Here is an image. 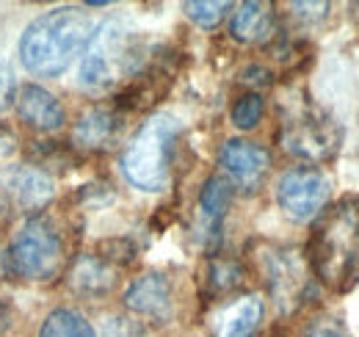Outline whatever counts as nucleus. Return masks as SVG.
Returning a JSON list of instances; mask_svg holds the SVG:
<instances>
[{"mask_svg": "<svg viewBox=\"0 0 359 337\" xmlns=\"http://www.w3.org/2000/svg\"><path fill=\"white\" fill-rule=\"evenodd\" d=\"M307 263L332 291L346 293L359 282V194L343 197L320 213L313 230Z\"/></svg>", "mask_w": 359, "mask_h": 337, "instance_id": "nucleus-1", "label": "nucleus"}, {"mask_svg": "<svg viewBox=\"0 0 359 337\" xmlns=\"http://www.w3.org/2000/svg\"><path fill=\"white\" fill-rule=\"evenodd\" d=\"M91 34L94 25L83 8H53L25 28L20 39V58L28 72L39 78H55L86 50Z\"/></svg>", "mask_w": 359, "mask_h": 337, "instance_id": "nucleus-2", "label": "nucleus"}, {"mask_svg": "<svg viewBox=\"0 0 359 337\" xmlns=\"http://www.w3.org/2000/svg\"><path fill=\"white\" fill-rule=\"evenodd\" d=\"M144 67V44L122 20L102 22L86 44L78 81L86 91H111L114 86L133 78Z\"/></svg>", "mask_w": 359, "mask_h": 337, "instance_id": "nucleus-3", "label": "nucleus"}, {"mask_svg": "<svg viewBox=\"0 0 359 337\" xmlns=\"http://www.w3.org/2000/svg\"><path fill=\"white\" fill-rule=\"evenodd\" d=\"M177 138L180 122L175 117H169V114L149 117L128 141L122 161H119L128 183L141 188V191H149V194L163 191L172 180Z\"/></svg>", "mask_w": 359, "mask_h": 337, "instance_id": "nucleus-4", "label": "nucleus"}, {"mask_svg": "<svg viewBox=\"0 0 359 337\" xmlns=\"http://www.w3.org/2000/svg\"><path fill=\"white\" fill-rule=\"evenodd\" d=\"M279 144L287 155L320 164L340 147V127L304 91H293L279 105Z\"/></svg>", "mask_w": 359, "mask_h": 337, "instance_id": "nucleus-5", "label": "nucleus"}, {"mask_svg": "<svg viewBox=\"0 0 359 337\" xmlns=\"http://www.w3.org/2000/svg\"><path fill=\"white\" fill-rule=\"evenodd\" d=\"M64 260V238L45 216L28 218L8 244V268L22 279L47 282L61 274Z\"/></svg>", "mask_w": 359, "mask_h": 337, "instance_id": "nucleus-6", "label": "nucleus"}, {"mask_svg": "<svg viewBox=\"0 0 359 337\" xmlns=\"http://www.w3.org/2000/svg\"><path fill=\"white\" fill-rule=\"evenodd\" d=\"M260 274L269 285V293L282 315L296 312L313 285V268L307 263V254L296 252L290 246H263L257 254Z\"/></svg>", "mask_w": 359, "mask_h": 337, "instance_id": "nucleus-7", "label": "nucleus"}, {"mask_svg": "<svg viewBox=\"0 0 359 337\" xmlns=\"http://www.w3.org/2000/svg\"><path fill=\"white\" fill-rule=\"evenodd\" d=\"M332 199V180L315 166L287 168L276 180V202L293 221H313Z\"/></svg>", "mask_w": 359, "mask_h": 337, "instance_id": "nucleus-8", "label": "nucleus"}, {"mask_svg": "<svg viewBox=\"0 0 359 337\" xmlns=\"http://www.w3.org/2000/svg\"><path fill=\"white\" fill-rule=\"evenodd\" d=\"M219 164L232 177L235 185L255 191L266 180L271 168V152L263 144L246 141V138H229L219 150Z\"/></svg>", "mask_w": 359, "mask_h": 337, "instance_id": "nucleus-9", "label": "nucleus"}, {"mask_svg": "<svg viewBox=\"0 0 359 337\" xmlns=\"http://www.w3.org/2000/svg\"><path fill=\"white\" fill-rule=\"evenodd\" d=\"M125 307L135 315H144V318L158 321V324L172 321V315H175L172 279L161 271H149V274L133 279L125 291Z\"/></svg>", "mask_w": 359, "mask_h": 337, "instance_id": "nucleus-10", "label": "nucleus"}, {"mask_svg": "<svg viewBox=\"0 0 359 337\" xmlns=\"http://www.w3.org/2000/svg\"><path fill=\"white\" fill-rule=\"evenodd\" d=\"M266 315V304L257 293L238 296L216 307L210 315V329L213 337H252Z\"/></svg>", "mask_w": 359, "mask_h": 337, "instance_id": "nucleus-11", "label": "nucleus"}, {"mask_svg": "<svg viewBox=\"0 0 359 337\" xmlns=\"http://www.w3.org/2000/svg\"><path fill=\"white\" fill-rule=\"evenodd\" d=\"M119 282V268L105 254H81L69 268V288L86 298H102Z\"/></svg>", "mask_w": 359, "mask_h": 337, "instance_id": "nucleus-12", "label": "nucleus"}, {"mask_svg": "<svg viewBox=\"0 0 359 337\" xmlns=\"http://www.w3.org/2000/svg\"><path fill=\"white\" fill-rule=\"evenodd\" d=\"M17 114L22 117L25 125H31L34 130H42V133H53L67 122V114H64V105L58 103V97L36 84H25L20 88Z\"/></svg>", "mask_w": 359, "mask_h": 337, "instance_id": "nucleus-13", "label": "nucleus"}, {"mask_svg": "<svg viewBox=\"0 0 359 337\" xmlns=\"http://www.w3.org/2000/svg\"><path fill=\"white\" fill-rule=\"evenodd\" d=\"M125 127V117L116 108H89L72 130V138L81 150H108Z\"/></svg>", "mask_w": 359, "mask_h": 337, "instance_id": "nucleus-14", "label": "nucleus"}, {"mask_svg": "<svg viewBox=\"0 0 359 337\" xmlns=\"http://www.w3.org/2000/svg\"><path fill=\"white\" fill-rule=\"evenodd\" d=\"M229 34L232 39L243 44L263 42L273 34V11L271 3L260 0H246L241 6H235L232 20H229Z\"/></svg>", "mask_w": 359, "mask_h": 337, "instance_id": "nucleus-15", "label": "nucleus"}, {"mask_svg": "<svg viewBox=\"0 0 359 337\" xmlns=\"http://www.w3.org/2000/svg\"><path fill=\"white\" fill-rule=\"evenodd\" d=\"M232 197H235V191L226 177L213 174L205 180V185L199 191V218H202L208 235H216L222 230V221L232 205Z\"/></svg>", "mask_w": 359, "mask_h": 337, "instance_id": "nucleus-16", "label": "nucleus"}, {"mask_svg": "<svg viewBox=\"0 0 359 337\" xmlns=\"http://www.w3.org/2000/svg\"><path fill=\"white\" fill-rule=\"evenodd\" d=\"M11 185H14V194H17L20 205L28 208V211L45 208L47 202L53 199V194H55L53 180L47 177L42 168H34V166L20 168L14 174V180H11Z\"/></svg>", "mask_w": 359, "mask_h": 337, "instance_id": "nucleus-17", "label": "nucleus"}, {"mask_svg": "<svg viewBox=\"0 0 359 337\" xmlns=\"http://www.w3.org/2000/svg\"><path fill=\"white\" fill-rule=\"evenodd\" d=\"M243 277H246V271H243L241 260L213 257V260H208V268H205V288L210 296H224L235 291L243 282Z\"/></svg>", "mask_w": 359, "mask_h": 337, "instance_id": "nucleus-18", "label": "nucleus"}, {"mask_svg": "<svg viewBox=\"0 0 359 337\" xmlns=\"http://www.w3.org/2000/svg\"><path fill=\"white\" fill-rule=\"evenodd\" d=\"M39 337H97V335H94L91 324L78 310L58 307V310H53L45 318Z\"/></svg>", "mask_w": 359, "mask_h": 337, "instance_id": "nucleus-19", "label": "nucleus"}, {"mask_svg": "<svg viewBox=\"0 0 359 337\" xmlns=\"http://www.w3.org/2000/svg\"><path fill=\"white\" fill-rule=\"evenodd\" d=\"M182 8H185V14H188L199 28L213 31V28H219V22L226 17V11L232 8V3H226V0H191V3H185Z\"/></svg>", "mask_w": 359, "mask_h": 337, "instance_id": "nucleus-20", "label": "nucleus"}, {"mask_svg": "<svg viewBox=\"0 0 359 337\" xmlns=\"http://www.w3.org/2000/svg\"><path fill=\"white\" fill-rule=\"evenodd\" d=\"M263 111H266V100H263V94L249 91V94H243V97L235 100L229 117H232V125L235 127H241V130H252V127L260 125Z\"/></svg>", "mask_w": 359, "mask_h": 337, "instance_id": "nucleus-21", "label": "nucleus"}, {"mask_svg": "<svg viewBox=\"0 0 359 337\" xmlns=\"http://www.w3.org/2000/svg\"><path fill=\"white\" fill-rule=\"evenodd\" d=\"M302 337H348V332L337 318L323 315V318H313Z\"/></svg>", "mask_w": 359, "mask_h": 337, "instance_id": "nucleus-22", "label": "nucleus"}, {"mask_svg": "<svg viewBox=\"0 0 359 337\" xmlns=\"http://www.w3.org/2000/svg\"><path fill=\"white\" fill-rule=\"evenodd\" d=\"M290 8H293V14H296L299 20L318 22V20H323V17L332 11V3H293Z\"/></svg>", "mask_w": 359, "mask_h": 337, "instance_id": "nucleus-23", "label": "nucleus"}, {"mask_svg": "<svg viewBox=\"0 0 359 337\" xmlns=\"http://www.w3.org/2000/svg\"><path fill=\"white\" fill-rule=\"evenodd\" d=\"M11 91H14V72L11 67L0 58V105H6L11 100Z\"/></svg>", "mask_w": 359, "mask_h": 337, "instance_id": "nucleus-24", "label": "nucleus"}, {"mask_svg": "<svg viewBox=\"0 0 359 337\" xmlns=\"http://www.w3.org/2000/svg\"><path fill=\"white\" fill-rule=\"evenodd\" d=\"M14 150H17V138H14V133H11L8 127L0 125V158H8Z\"/></svg>", "mask_w": 359, "mask_h": 337, "instance_id": "nucleus-25", "label": "nucleus"}, {"mask_svg": "<svg viewBox=\"0 0 359 337\" xmlns=\"http://www.w3.org/2000/svg\"><path fill=\"white\" fill-rule=\"evenodd\" d=\"M354 8H357V11H354V14H357V20H359V6H354Z\"/></svg>", "mask_w": 359, "mask_h": 337, "instance_id": "nucleus-26", "label": "nucleus"}]
</instances>
